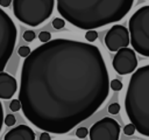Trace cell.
Returning <instances> with one entry per match:
<instances>
[{
    "label": "cell",
    "mask_w": 149,
    "mask_h": 140,
    "mask_svg": "<svg viewBox=\"0 0 149 140\" xmlns=\"http://www.w3.org/2000/svg\"><path fill=\"white\" fill-rule=\"evenodd\" d=\"M17 89L16 79L6 72H0V98L10 99Z\"/></svg>",
    "instance_id": "30bf717a"
},
{
    "label": "cell",
    "mask_w": 149,
    "mask_h": 140,
    "mask_svg": "<svg viewBox=\"0 0 149 140\" xmlns=\"http://www.w3.org/2000/svg\"><path fill=\"white\" fill-rule=\"evenodd\" d=\"M9 108H10L13 112L20 111V110L22 108V106H21V102H20L19 99H13V100L10 102V104H9Z\"/></svg>",
    "instance_id": "e0dca14e"
},
{
    "label": "cell",
    "mask_w": 149,
    "mask_h": 140,
    "mask_svg": "<svg viewBox=\"0 0 149 140\" xmlns=\"http://www.w3.org/2000/svg\"><path fill=\"white\" fill-rule=\"evenodd\" d=\"M55 0H13L15 18L30 27H37L50 18Z\"/></svg>",
    "instance_id": "277c9868"
},
{
    "label": "cell",
    "mask_w": 149,
    "mask_h": 140,
    "mask_svg": "<svg viewBox=\"0 0 149 140\" xmlns=\"http://www.w3.org/2000/svg\"><path fill=\"white\" fill-rule=\"evenodd\" d=\"M109 86H111V89L113 90V91H120V90H122V83H121V80H119V79H113V80H111L109 82Z\"/></svg>",
    "instance_id": "4fadbf2b"
},
{
    "label": "cell",
    "mask_w": 149,
    "mask_h": 140,
    "mask_svg": "<svg viewBox=\"0 0 149 140\" xmlns=\"http://www.w3.org/2000/svg\"><path fill=\"white\" fill-rule=\"evenodd\" d=\"M64 26H65V21H64L63 19H61V18H55V19L52 20V27H54L55 29H62Z\"/></svg>",
    "instance_id": "9a60e30c"
},
{
    "label": "cell",
    "mask_w": 149,
    "mask_h": 140,
    "mask_svg": "<svg viewBox=\"0 0 149 140\" xmlns=\"http://www.w3.org/2000/svg\"><path fill=\"white\" fill-rule=\"evenodd\" d=\"M38 40H40L41 42H43V43L49 42V41L51 40V34H50L49 32H44V30H42V32L38 34Z\"/></svg>",
    "instance_id": "2e32d148"
},
{
    "label": "cell",
    "mask_w": 149,
    "mask_h": 140,
    "mask_svg": "<svg viewBox=\"0 0 149 140\" xmlns=\"http://www.w3.org/2000/svg\"><path fill=\"white\" fill-rule=\"evenodd\" d=\"M30 52H31V50H30V48L27 47V46H22V47H20L19 50H17V54H19L21 57H23V58L28 57V56L30 55Z\"/></svg>",
    "instance_id": "7c38bea8"
},
{
    "label": "cell",
    "mask_w": 149,
    "mask_h": 140,
    "mask_svg": "<svg viewBox=\"0 0 149 140\" xmlns=\"http://www.w3.org/2000/svg\"><path fill=\"white\" fill-rule=\"evenodd\" d=\"M15 121H16V119H15L14 114H7L5 117V124H6V126H13L15 124Z\"/></svg>",
    "instance_id": "7402d4cb"
},
{
    "label": "cell",
    "mask_w": 149,
    "mask_h": 140,
    "mask_svg": "<svg viewBox=\"0 0 149 140\" xmlns=\"http://www.w3.org/2000/svg\"><path fill=\"white\" fill-rule=\"evenodd\" d=\"M106 63L98 47L56 38L24 58L19 100L37 128L65 134L90 118L109 93Z\"/></svg>",
    "instance_id": "6da1fadb"
},
{
    "label": "cell",
    "mask_w": 149,
    "mask_h": 140,
    "mask_svg": "<svg viewBox=\"0 0 149 140\" xmlns=\"http://www.w3.org/2000/svg\"><path fill=\"white\" fill-rule=\"evenodd\" d=\"M125 110L136 131L149 138V64L133 72L125 97Z\"/></svg>",
    "instance_id": "3957f363"
},
{
    "label": "cell",
    "mask_w": 149,
    "mask_h": 140,
    "mask_svg": "<svg viewBox=\"0 0 149 140\" xmlns=\"http://www.w3.org/2000/svg\"><path fill=\"white\" fill-rule=\"evenodd\" d=\"M130 43L129 30L122 24H114L109 28L105 36V44L109 51H118L128 47Z\"/></svg>",
    "instance_id": "9c48e42d"
},
{
    "label": "cell",
    "mask_w": 149,
    "mask_h": 140,
    "mask_svg": "<svg viewBox=\"0 0 149 140\" xmlns=\"http://www.w3.org/2000/svg\"><path fill=\"white\" fill-rule=\"evenodd\" d=\"M87 133H88V131H87V128H86V127H79V128L76 131V135H77L78 138H80V139L86 138Z\"/></svg>",
    "instance_id": "44dd1931"
},
{
    "label": "cell",
    "mask_w": 149,
    "mask_h": 140,
    "mask_svg": "<svg viewBox=\"0 0 149 140\" xmlns=\"http://www.w3.org/2000/svg\"><path fill=\"white\" fill-rule=\"evenodd\" d=\"M3 140H35V133L29 126L19 125L8 131Z\"/></svg>",
    "instance_id": "8fae6325"
},
{
    "label": "cell",
    "mask_w": 149,
    "mask_h": 140,
    "mask_svg": "<svg viewBox=\"0 0 149 140\" xmlns=\"http://www.w3.org/2000/svg\"><path fill=\"white\" fill-rule=\"evenodd\" d=\"M64 20L79 29L91 30L123 19L134 0H56Z\"/></svg>",
    "instance_id": "7a4b0ae2"
},
{
    "label": "cell",
    "mask_w": 149,
    "mask_h": 140,
    "mask_svg": "<svg viewBox=\"0 0 149 140\" xmlns=\"http://www.w3.org/2000/svg\"><path fill=\"white\" fill-rule=\"evenodd\" d=\"M17 30L14 21L2 8H0V72H2L13 54Z\"/></svg>",
    "instance_id": "8992f818"
},
{
    "label": "cell",
    "mask_w": 149,
    "mask_h": 140,
    "mask_svg": "<svg viewBox=\"0 0 149 140\" xmlns=\"http://www.w3.org/2000/svg\"><path fill=\"white\" fill-rule=\"evenodd\" d=\"M112 65L119 75H128L134 72L137 68V57L135 55V50L129 49L128 47L119 49L112 61Z\"/></svg>",
    "instance_id": "ba28073f"
},
{
    "label": "cell",
    "mask_w": 149,
    "mask_h": 140,
    "mask_svg": "<svg viewBox=\"0 0 149 140\" xmlns=\"http://www.w3.org/2000/svg\"><path fill=\"white\" fill-rule=\"evenodd\" d=\"M35 38V33L33 30H26L23 33V40L27 42H31Z\"/></svg>",
    "instance_id": "d6986e66"
},
{
    "label": "cell",
    "mask_w": 149,
    "mask_h": 140,
    "mask_svg": "<svg viewBox=\"0 0 149 140\" xmlns=\"http://www.w3.org/2000/svg\"><path fill=\"white\" fill-rule=\"evenodd\" d=\"M97 37H98V33H97L94 29L87 30L86 34H85V38H86L88 42H93V41H95Z\"/></svg>",
    "instance_id": "5bb4252c"
},
{
    "label": "cell",
    "mask_w": 149,
    "mask_h": 140,
    "mask_svg": "<svg viewBox=\"0 0 149 140\" xmlns=\"http://www.w3.org/2000/svg\"><path fill=\"white\" fill-rule=\"evenodd\" d=\"M40 140H51L49 132L43 131V133H41V135H40Z\"/></svg>",
    "instance_id": "cb8c5ba5"
},
{
    "label": "cell",
    "mask_w": 149,
    "mask_h": 140,
    "mask_svg": "<svg viewBox=\"0 0 149 140\" xmlns=\"http://www.w3.org/2000/svg\"><path fill=\"white\" fill-rule=\"evenodd\" d=\"M121 127L119 123L109 117H105L92 125L88 131L90 140H119Z\"/></svg>",
    "instance_id": "52a82bcc"
},
{
    "label": "cell",
    "mask_w": 149,
    "mask_h": 140,
    "mask_svg": "<svg viewBox=\"0 0 149 140\" xmlns=\"http://www.w3.org/2000/svg\"><path fill=\"white\" fill-rule=\"evenodd\" d=\"M12 4V0H0V6L2 7H8Z\"/></svg>",
    "instance_id": "d4e9b609"
},
{
    "label": "cell",
    "mask_w": 149,
    "mask_h": 140,
    "mask_svg": "<svg viewBox=\"0 0 149 140\" xmlns=\"http://www.w3.org/2000/svg\"><path fill=\"white\" fill-rule=\"evenodd\" d=\"M130 44L136 52L149 57V5L139 8L129 19Z\"/></svg>",
    "instance_id": "5b68a950"
},
{
    "label": "cell",
    "mask_w": 149,
    "mask_h": 140,
    "mask_svg": "<svg viewBox=\"0 0 149 140\" xmlns=\"http://www.w3.org/2000/svg\"><path fill=\"white\" fill-rule=\"evenodd\" d=\"M120 112V105L118 103H113L108 106V113L111 114H116Z\"/></svg>",
    "instance_id": "ffe728a7"
},
{
    "label": "cell",
    "mask_w": 149,
    "mask_h": 140,
    "mask_svg": "<svg viewBox=\"0 0 149 140\" xmlns=\"http://www.w3.org/2000/svg\"><path fill=\"white\" fill-rule=\"evenodd\" d=\"M3 121H5V118H3V108H2V104L0 103V132H1V128H2V125H3Z\"/></svg>",
    "instance_id": "603a6c76"
},
{
    "label": "cell",
    "mask_w": 149,
    "mask_h": 140,
    "mask_svg": "<svg viewBox=\"0 0 149 140\" xmlns=\"http://www.w3.org/2000/svg\"><path fill=\"white\" fill-rule=\"evenodd\" d=\"M135 131H136V128H135V126L130 123V124H127L125 127H123V132H125V134L126 135H133L134 133H135Z\"/></svg>",
    "instance_id": "ac0fdd59"
}]
</instances>
